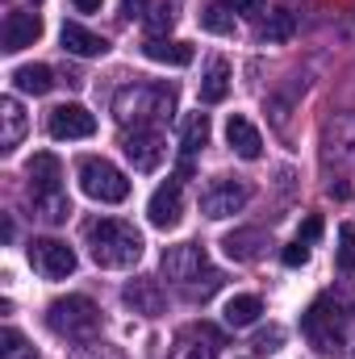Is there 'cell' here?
Here are the masks:
<instances>
[{"mask_svg": "<svg viewBox=\"0 0 355 359\" xmlns=\"http://www.w3.org/2000/svg\"><path fill=\"white\" fill-rule=\"evenodd\" d=\"M159 268H163V280L176 288L180 297H188V301H209V297L226 284V276L213 268L209 251H205V247H196V243L168 247Z\"/></svg>", "mask_w": 355, "mask_h": 359, "instance_id": "1", "label": "cell"}, {"mask_svg": "<svg viewBox=\"0 0 355 359\" xmlns=\"http://www.w3.org/2000/svg\"><path fill=\"white\" fill-rule=\"evenodd\" d=\"M84 238H88V255L96 268H134L142 259V234L130 226V222H117V217H96L84 226Z\"/></svg>", "mask_w": 355, "mask_h": 359, "instance_id": "2", "label": "cell"}, {"mask_svg": "<svg viewBox=\"0 0 355 359\" xmlns=\"http://www.w3.org/2000/svg\"><path fill=\"white\" fill-rule=\"evenodd\" d=\"M176 109V88L134 80L113 96V117L121 130H142V126H163Z\"/></svg>", "mask_w": 355, "mask_h": 359, "instance_id": "3", "label": "cell"}, {"mask_svg": "<svg viewBox=\"0 0 355 359\" xmlns=\"http://www.w3.org/2000/svg\"><path fill=\"white\" fill-rule=\"evenodd\" d=\"M301 334H305V343H309L314 351L339 355V351L347 347V318H343L339 301L318 297V301L305 309V318H301Z\"/></svg>", "mask_w": 355, "mask_h": 359, "instance_id": "4", "label": "cell"}, {"mask_svg": "<svg viewBox=\"0 0 355 359\" xmlns=\"http://www.w3.org/2000/svg\"><path fill=\"white\" fill-rule=\"evenodd\" d=\"M46 326L67 343H92L100 334V313L88 297H59L46 309Z\"/></svg>", "mask_w": 355, "mask_h": 359, "instance_id": "5", "label": "cell"}, {"mask_svg": "<svg viewBox=\"0 0 355 359\" xmlns=\"http://www.w3.org/2000/svg\"><path fill=\"white\" fill-rule=\"evenodd\" d=\"M80 188L100 205H121L130 196V180L126 172H117L109 159H84L80 163Z\"/></svg>", "mask_w": 355, "mask_h": 359, "instance_id": "6", "label": "cell"}, {"mask_svg": "<svg viewBox=\"0 0 355 359\" xmlns=\"http://www.w3.org/2000/svg\"><path fill=\"white\" fill-rule=\"evenodd\" d=\"M121 151L134 163V172H155L168 155V142L159 134V126H142V130H126L121 134Z\"/></svg>", "mask_w": 355, "mask_h": 359, "instance_id": "7", "label": "cell"}, {"mask_svg": "<svg viewBox=\"0 0 355 359\" xmlns=\"http://www.w3.org/2000/svg\"><path fill=\"white\" fill-rule=\"evenodd\" d=\"M247 201H251V188H247L243 180L222 176V180H213V184L201 192V213L213 217V222H222V217H234Z\"/></svg>", "mask_w": 355, "mask_h": 359, "instance_id": "8", "label": "cell"}, {"mask_svg": "<svg viewBox=\"0 0 355 359\" xmlns=\"http://www.w3.org/2000/svg\"><path fill=\"white\" fill-rule=\"evenodd\" d=\"M25 255H29L34 271L46 276V280H67L76 271V251L67 243H59V238H34L25 247Z\"/></svg>", "mask_w": 355, "mask_h": 359, "instance_id": "9", "label": "cell"}, {"mask_svg": "<svg viewBox=\"0 0 355 359\" xmlns=\"http://www.w3.org/2000/svg\"><path fill=\"white\" fill-rule=\"evenodd\" d=\"M46 134L59 138V142L92 138V134H96V117H92L84 104H55V109L46 113Z\"/></svg>", "mask_w": 355, "mask_h": 359, "instance_id": "10", "label": "cell"}, {"mask_svg": "<svg viewBox=\"0 0 355 359\" xmlns=\"http://www.w3.org/2000/svg\"><path fill=\"white\" fill-rule=\"evenodd\" d=\"M42 38V17L38 13H25V8H8L4 13V25H0V50L17 55L25 46H34Z\"/></svg>", "mask_w": 355, "mask_h": 359, "instance_id": "11", "label": "cell"}, {"mask_svg": "<svg viewBox=\"0 0 355 359\" xmlns=\"http://www.w3.org/2000/svg\"><path fill=\"white\" fill-rule=\"evenodd\" d=\"M322 159L326 163H355V113H339L335 121H326Z\"/></svg>", "mask_w": 355, "mask_h": 359, "instance_id": "12", "label": "cell"}, {"mask_svg": "<svg viewBox=\"0 0 355 359\" xmlns=\"http://www.w3.org/2000/svg\"><path fill=\"white\" fill-rule=\"evenodd\" d=\"M180 213H184V184H180V180L159 184V188L151 192V205H147V217H151V226H159V230H172V226L180 222Z\"/></svg>", "mask_w": 355, "mask_h": 359, "instance_id": "13", "label": "cell"}, {"mask_svg": "<svg viewBox=\"0 0 355 359\" xmlns=\"http://www.w3.org/2000/svg\"><path fill=\"white\" fill-rule=\"evenodd\" d=\"M25 176H29V196H34V201L63 192V163H59L51 151L34 155V159L25 163Z\"/></svg>", "mask_w": 355, "mask_h": 359, "instance_id": "14", "label": "cell"}, {"mask_svg": "<svg viewBox=\"0 0 355 359\" xmlns=\"http://www.w3.org/2000/svg\"><path fill=\"white\" fill-rule=\"evenodd\" d=\"M172 359H217V330H209V326L180 330L176 347H172Z\"/></svg>", "mask_w": 355, "mask_h": 359, "instance_id": "15", "label": "cell"}, {"mask_svg": "<svg viewBox=\"0 0 355 359\" xmlns=\"http://www.w3.org/2000/svg\"><path fill=\"white\" fill-rule=\"evenodd\" d=\"M267 247H272V238H267L264 230H234V234L222 238V251H226L234 264H255V259H264Z\"/></svg>", "mask_w": 355, "mask_h": 359, "instance_id": "16", "label": "cell"}, {"mask_svg": "<svg viewBox=\"0 0 355 359\" xmlns=\"http://www.w3.org/2000/svg\"><path fill=\"white\" fill-rule=\"evenodd\" d=\"M226 142H230L234 155H243V159H260V155H264V138H260L255 121L243 117V113H230V121H226Z\"/></svg>", "mask_w": 355, "mask_h": 359, "instance_id": "17", "label": "cell"}, {"mask_svg": "<svg viewBox=\"0 0 355 359\" xmlns=\"http://www.w3.org/2000/svg\"><path fill=\"white\" fill-rule=\"evenodd\" d=\"M59 42H63V50H67V55H80V59H100V55L109 50V42H105L100 34L84 29L80 21H63Z\"/></svg>", "mask_w": 355, "mask_h": 359, "instance_id": "18", "label": "cell"}, {"mask_svg": "<svg viewBox=\"0 0 355 359\" xmlns=\"http://www.w3.org/2000/svg\"><path fill=\"white\" fill-rule=\"evenodd\" d=\"M126 305H134V313H142V318H159L163 313V288H159V280H134V284H126Z\"/></svg>", "mask_w": 355, "mask_h": 359, "instance_id": "19", "label": "cell"}, {"mask_svg": "<svg viewBox=\"0 0 355 359\" xmlns=\"http://www.w3.org/2000/svg\"><path fill=\"white\" fill-rule=\"evenodd\" d=\"M142 55L151 63H168V67H188L192 63V46L188 42H172V38H147Z\"/></svg>", "mask_w": 355, "mask_h": 359, "instance_id": "20", "label": "cell"}, {"mask_svg": "<svg viewBox=\"0 0 355 359\" xmlns=\"http://www.w3.org/2000/svg\"><path fill=\"white\" fill-rule=\"evenodd\" d=\"M226 92H230V63L226 59H209V67L201 76V100L217 104V100H226Z\"/></svg>", "mask_w": 355, "mask_h": 359, "instance_id": "21", "label": "cell"}, {"mask_svg": "<svg viewBox=\"0 0 355 359\" xmlns=\"http://www.w3.org/2000/svg\"><path fill=\"white\" fill-rule=\"evenodd\" d=\"M13 84H17V92L46 96V92L55 88V72H51L46 63H25V67H17V72H13Z\"/></svg>", "mask_w": 355, "mask_h": 359, "instance_id": "22", "label": "cell"}, {"mask_svg": "<svg viewBox=\"0 0 355 359\" xmlns=\"http://www.w3.org/2000/svg\"><path fill=\"white\" fill-rule=\"evenodd\" d=\"M0 121H4L0 147H4V151H13V147L25 138V126H29V121H25V113H21V104H17L13 96H4V100H0Z\"/></svg>", "mask_w": 355, "mask_h": 359, "instance_id": "23", "label": "cell"}, {"mask_svg": "<svg viewBox=\"0 0 355 359\" xmlns=\"http://www.w3.org/2000/svg\"><path fill=\"white\" fill-rule=\"evenodd\" d=\"M260 313H264V301H260V297H251V292H243V297H230V301H226V326H234V330L255 326V322H260Z\"/></svg>", "mask_w": 355, "mask_h": 359, "instance_id": "24", "label": "cell"}, {"mask_svg": "<svg viewBox=\"0 0 355 359\" xmlns=\"http://www.w3.org/2000/svg\"><path fill=\"white\" fill-rule=\"evenodd\" d=\"M205 142H209V117L205 113H188L180 121V147H184V155H196Z\"/></svg>", "mask_w": 355, "mask_h": 359, "instance_id": "25", "label": "cell"}, {"mask_svg": "<svg viewBox=\"0 0 355 359\" xmlns=\"http://www.w3.org/2000/svg\"><path fill=\"white\" fill-rule=\"evenodd\" d=\"M293 34H297V13H293V8H276L264 21V29H260L264 42H288Z\"/></svg>", "mask_w": 355, "mask_h": 359, "instance_id": "26", "label": "cell"}, {"mask_svg": "<svg viewBox=\"0 0 355 359\" xmlns=\"http://www.w3.org/2000/svg\"><path fill=\"white\" fill-rule=\"evenodd\" d=\"M201 25H205L209 34H222V38H234V34H239V21H234V13H230L226 4H209V8L201 13Z\"/></svg>", "mask_w": 355, "mask_h": 359, "instance_id": "27", "label": "cell"}, {"mask_svg": "<svg viewBox=\"0 0 355 359\" xmlns=\"http://www.w3.org/2000/svg\"><path fill=\"white\" fill-rule=\"evenodd\" d=\"M0 359H38V351H34V343H29L21 330L4 326V330H0Z\"/></svg>", "mask_w": 355, "mask_h": 359, "instance_id": "28", "label": "cell"}, {"mask_svg": "<svg viewBox=\"0 0 355 359\" xmlns=\"http://www.w3.org/2000/svg\"><path fill=\"white\" fill-rule=\"evenodd\" d=\"M34 209H38V217H42V222H51V226H59V222H67V217H72V201H67V192L42 196V201H34Z\"/></svg>", "mask_w": 355, "mask_h": 359, "instance_id": "29", "label": "cell"}, {"mask_svg": "<svg viewBox=\"0 0 355 359\" xmlns=\"http://www.w3.org/2000/svg\"><path fill=\"white\" fill-rule=\"evenodd\" d=\"M172 25H176V4H172V0L151 4V13H147V29H151V38H168Z\"/></svg>", "mask_w": 355, "mask_h": 359, "instance_id": "30", "label": "cell"}, {"mask_svg": "<svg viewBox=\"0 0 355 359\" xmlns=\"http://www.w3.org/2000/svg\"><path fill=\"white\" fill-rule=\"evenodd\" d=\"M339 268L343 271H355V222H343L339 226Z\"/></svg>", "mask_w": 355, "mask_h": 359, "instance_id": "31", "label": "cell"}, {"mask_svg": "<svg viewBox=\"0 0 355 359\" xmlns=\"http://www.w3.org/2000/svg\"><path fill=\"white\" fill-rule=\"evenodd\" d=\"M318 238H322V217H318V213H309V217L301 222V230H297V243H305V247H309V243H318Z\"/></svg>", "mask_w": 355, "mask_h": 359, "instance_id": "32", "label": "cell"}, {"mask_svg": "<svg viewBox=\"0 0 355 359\" xmlns=\"http://www.w3.org/2000/svg\"><path fill=\"white\" fill-rule=\"evenodd\" d=\"M280 259H284V268H305L309 264V247L305 243H293V247H284Z\"/></svg>", "mask_w": 355, "mask_h": 359, "instance_id": "33", "label": "cell"}, {"mask_svg": "<svg viewBox=\"0 0 355 359\" xmlns=\"http://www.w3.org/2000/svg\"><path fill=\"white\" fill-rule=\"evenodd\" d=\"M230 13H243V17H260L264 13V0H222Z\"/></svg>", "mask_w": 355, "mask_h": 359, "instance_id": "34", "label": "cell"}, {"mask_svg": "<svg viewBox=\"0 0 355 359\" xmlns=\"http://www.w3.org/2000/svg\"><path fill=\"white\" fill-rule=\"evenodd\" d=\"M276 343H280V330H264V334H260V339H255V351H276Z\"/></svg>", "mask_w": 355, "mask_h": 359, "instance_id": "35", "label": "cell"}, {"mask_svg": "<svg viewBox=\"0 0 355 359\" xmlns=\"http://www.w3.org/2000/svg\"><path fill=\"white\" fill-rule=\"evenodd\" d=\"M147 4L151 0H121V13L126 17H147Z\"/></svg>", "mask_w": 355, "mask_h": 359, "instance_id": "36", "label": "cell"}, {"mask_svg": "<svg viewBox=\"0 0 355 359\" xmlns=\"http://www.w3.org/2000/svg\"><path fill=\"white\" fill-rule=\"evenodd\" d=\"M76 359H117V355H113L109 347H96V343H92L88 351H80V355H76Z\"/></svg>", "mask_w": 355, "mask_h": 359, "instance_id": "37", "label": "cell"}, {"mask_svg": "<svg viewBox=\"0 0 355 359\" xmlns=\"http://www.w3.org/2000/svg\"><path fill=\"white\" fill-rule=\"evenodd\" d=\"M72 4H76L80 13H100V4H105V0H72Z\"/></svg>", "mask_w": 355, "mask_h": 359, "instance_id": "38", "label": "cell"}, {"mask_svg": "<svg viewBox=\"0 0 355 359\" xmlns=\"http://www.w3.org/2000/svg\"><path fill=\"white\" fill-rule=\"evenodd\" d=\"M29 4H42V0H29Z\"/></svg>", "mask_w": 355, "mask_h": 359, "instance_id": "39", "label": "cell"}]
</instances>
